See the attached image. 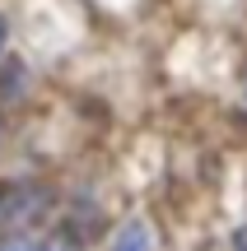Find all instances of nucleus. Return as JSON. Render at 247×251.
Instances as JSON below:
<instances>
[{"instance_id": "obj_2", "label": "nucleus", "mask_w": 247, "mask_h": 251, "mask_svg": "<svg viewBox=\"0 0 247 251\" xmlns=\"http://www.w3.org/2000/svg\"><path fill=\"white\" fill-rule=\"evenodd\" d=\"M24 242L28 237H9V242H0V251H24Z\"/></svg>"}, {"instance_id": "obj_3", "label": "nucleus", "mask_w": 247, "mask_h": 251, "mask_svg": "<svg viewBox=\"0 0 247 251\" xmlns=\"http://www.w3.org/2000/svg\"><path fill=\"white\" fill-rule=\"evenodd\" d=\"M5 42H9V19L0 14V51H5Z\"/></svg>"}, {"instance_id": "obj_1", "label": "nucleus", "mask_w": 247, "mask_h": 251, "mask_svg": "<svg viewBox=\"0 0 247 251\" xmlns=\"http://www.w3.org/2000/svg\"><path fill=\"white\" fill-rule=\"evenodd\" d=\"M112 251H154V237H149V228H145V224H136V219H131V224L117 233Z\"/></svg>"}]
</instances>
